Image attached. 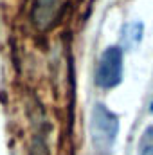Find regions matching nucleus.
Returning <instances> with one entry per match:
<instances>
[{
	"mask_svg": "<svg viewBox=\"0 0 153 155\" xmlns=\"http://www.w3.org/2000/svg\"><path fill=\"white\" fill-rule=\"evenodd\" d=\"M119 134V116L106 105L96 103L90 114V137L99 155H110Z\"/></svg>",
	"mask_w": 153,
	"mask_h": 155,
	"instance_id": "1",
	"label": "nucleus"
},
{
	"mask_svg": "<svg viewBox=\"0 0 153 155\" xmlns=\"http://www.w3.org/2000/svg\"><path fill=\"white\" fill-rule=\"evenodd\" d=\"M124 51L121 45H110L103 51L97 69H96V85L103 90H112L122 81L124 71Z\"/></svg>",
	"mask_w": 153,
	"mask_h": 155,
	"instance_id": "2",
	"label": "nucleus"
},
{
	"mask_svg": "<svg viewBox=\"0 0 153 155\" xmlns=\"http://www.w3.org/2000/svg\"><path fill=\"white\" fill-rule=\"evenodd\" d=\"M60 7H61L60 0H34L33 15H31L34 25L41 31L49 29L56 22V18L60 15Z\"/></svg>",
	"mask_w": 153,
	"mask_h": 155,
	"instance_id": "3",
	"label": "nucleus"
},
{
	"mask_svg": "<svg viewBox=\"0 0 153 155\" xmlns=\"http://www.w3.org/2000/svg\"><path fill=\"white\" fill-rule=\"evenodd\" d=\"M122 49H133L141 43L142 40V35H144V25L142 22H130L122 27Z\"/></svg>",
	"mask_w": 153,
	"mask_h": 155,
	"instance_id": "4",
	"label": "nucleus"
},
{
	"mask_svg": "<svg viewBox=\"0 0 153 155\" xmlns=\"http://www.w3.org/2000/svg\"><path fill=\"white\" fill-rule=\"evenodd\" d=\"M137 155H153V124L146 126L141 139H139V152Z\"/></svg>",
	"mask_w": 153,
	"mask_h": 155,
	"instance_id": "5",
	"label": "nucleus"
},
{
	"mask_svg": "<svg viewBox=\"0 0 153 155\" xmlns=\"http://www.w3.org/2000/svg\"><path fill=\"white\" fill-rule=\"evenodd\" d=\"M150 110H151V112H153V101H151V105H150Z\"/></svg>",
	"mask_w": 153,
	"mask_h": 155,
	"instance_id": "6",
	"label": "nucleus"
}]
</instances>
